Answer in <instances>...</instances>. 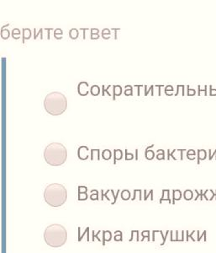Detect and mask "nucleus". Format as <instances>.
Wrapping results in <instances>:
<instances>
[{
    "label": "nucleus",
    "mask_w": 216,
    "mask_h": 253,
    "mask_svg": "<svg viewBox=\"0 0 216 253\" xmlns=\"http://www.w3.org/2000/svg\"><path fill=\"white\" fill-rule=\"evenodd\" d=\"M44 198L49 206L60 207L67 199V191L61 184H51L47 186L45 190Z\"/></svg>",
    "instance_id": "1"
},
{
    "label": "nucleus",
    "mask_w": 216,
    "mask_h": 253,
    "mask_svg": "<svg viewBox=\"0 0 216 253\" xmlns=\"http://www.w3.org/2000/svg\"><path fill=\"white\" fill-rule=\"evenodd\" d=\"M44 158L45 162L50 166H61L67 159V148L60 143H52L45 149Z\"/></svg>",
    "instance_id": "2"
},
{
    "label": "nucleus",
    "mask_w": 216,
    "mask_h": 253,
    "mask_svg": "<svg viewBox=\"0 0 216 253\" xmlns=\"http://www.w3.org/2000/svg\"><path fill=\"white\" fill-rule=\"evenodd\" d=\"M44 239L45 243L51 247H61L67 242V229H65V227L61 225H52L45 229L44 233Z\"/></svg>",
    "instance_id": "3"
},
{
    "label": "nucleus",
    "mask_w": 216,
    "mask_h": 253,
    "mask_svg": "<svg viewBox=\"0 0 216 253\" xmlns=\"http://www.w3.org/2000/svg\"><path fill=\"white\" fill-rule=\"evenodd\" d=\"M44 106L47 113L52 116H59L67 110V101L65 96L60 92H52L45 97Z\"/></svg>",
    "instance_id": "4"
},
{
    "label": "nucleus",
    "mask_w": 216,
    "mask_h": 253,
    "mask_svg": "<svg viewBox=\"0 0 216 253\" xmlns=\"http://www.w3.org/2000/svg\"><path fill=\"white\" fill-rule=\"evenodd\" d=\"M78 156L81 160H86L89 157V149L87 146H81L78 150Z\"/></svg>",
    "instance_id": "5"
},
{
    "label": "nucleus",
    "mask_w": 216,
    "mask_h": 253,
    "mask_svg": "<svg viewBox=\"0 0 216 253\" xmlns=\"http://www.w3.org/2000/svg\"><path fill=\"white\" fill-rule=\"evenodd\" d=\"M79 95L82 96H86L88 94V84L87 82H81L78 86Z\"/></svg>",
    "instance_id": "6"
},
{
    "label": "nucleus",
    "mask_w": 216,
    "mask_h": 253,
    "mask_svg": "<svg viewBox=\"0 0 216 253\" xmlns=\"http://www.w3.org/2000/svg\"><path fill=\"white\" fill-rule=\"evenodd\" d=\"M154 147V144H151L150 145L149 147H147V149H146V153H145V156L147 158V159L148 160H151L153 158L155 157V153L152 151V150H150V148Z\"/></svg>",
    "instance_id": "7"
},
{
    "label": "nucleus",
    "mask_w": 216,
    "mask_h": 253,
    "mask_svg": "<svg viewBox=\"0 0 216 253\" xmlns=\"http://www.w3.org/2000/svg\"><path fill=\"white\" fill-rule=\"evenodd\" d=\"M123 158V152L120 149H114V164L116 165L117 160H120Z\"/></svg>",
    "instance_id": "8"
},
{
    "label": "nucleus",
    "mask_w": 216,
    "mask_h": 253,
    "mask_svg": "<svg viewBox=\"0 0 216 253\" xmlns=\"http://www.w3.org/2000/svg\"><path fill=\"white\" fill-rule=\"evenodd\" d=\"M163 201H168L169 203H172L171 199H170V191H169V190H163V191H162V198L160 199L159 202L162 203Z\"/></svg>",
    "instance_id": "9"
},
{
    "label": "nucleus",
    "mask_w": 216,
    "mask_h": 253,
    "mask_svg": "<svg viewBox=\"0 0 216 253\" xmlns=\"http://www.w3.org/2000/svg\"><path fill=\"white\" fill-rule=\"evenodd\" d=\"M112 239V234L109 230L103 231V245H105L106 241H110Z\"/></svg>",
    "instance_id": "10"
},
{
    "label": "nucleus",
    "mask_w": 216,
    "mask_h": 253,
    "mask_svg": "<svg viewBox=\"0 0 216 253\" xmlns=\"http://www.w3.org/2000/svg\"><path fill=\"white\" fill-rule=\"evenodd\" d=\"M182 192L179 190H173V204H175V201H178L181 199Z\"/></svg>",
    "instance_id": "11"
},
{
    "label": "nucleus",
    "mask_w": 216,
    "mask_h": 253,
    "mask_svg": "<svg viewBox=\"0 0 216 253\" xmlns=\"http://www.w3.org/2000/svg\"><path fill=\"white\" fill-rule=\"evenodd\" d=\"M100 150L99 149H92L91 150V160H94V159L96 158L98 160L100 159Z\"/></svg>",
    "instance_id": "12"
},
{
    "label": "nucleus",
    "mask_w": 216,
    "mask_h": 253,
    "mask_svg": "<svg viewBox=\"0 0 216 253\" xmlns=\"http://www.w3.org/2000/svg\"><path fill=\"white\" fill-rule=\"evenodd\" d=\"M102 157L104 160H109L112 157V153L109 149H104L102 152Z\"/></svg>",
    "instance_id": "13"
},
{
    "label": "nucleus",
    "mask_w": 216,
    "mask_h": 253,
    "mask_svg": "<svg viewBox=\"0 0 216 253\" xmlns=\"http://www.w3.org/2000/svg\"><path fill=\"white\" fill-rule=\"evenodd\" d=\"M114 100H115V96H120L122 94V88L120 85H114Z\"/></svg>",
    "instance_id": "14"
},
{
    "label": "nucleus",
    "mask_w": 216,
    "mask_h": 253,
    "mask_svg": "<svg viewBox=\"0 0 216 253\" xmlns=\"http://www.w3.org/2000/svg\"><path fill=\"white\" fill-rule=\"evenodd\" d=\"M121 198L124 201L129 200L130 198V192L128 190H123L121 192Z\"/></svg>",
    "instance_id": "15"
},
{
    "label": "nucleus",
    "mask_w": 216,
    "mask_h": 253,
    "mask_svg": "<svg viewBox=\"0 0 216 253\" xmlns=\"http://www.w3.org/2000/svg\"><path fill=\"white\" fill-rule=\"evenodd\" d=\"M91 94L93 95L94 96H97L99 95V93H100V89H99V87L98 86V85H94V86H92V88H91Z\"/></svg>",
    "instance_id": "16"
},
{
    "label": "nucleus",
    "mask_w": 216,
    "mask_h": 253,
    "mask_svg": "<svg viewBox=\"0 0 216 253\" xmlns=\"http://www.w3.org/2000/svg\"><path fill=\"white\" fill-rule=\"evenodd\" d=\"M114 240L115 241H123V235H122V232L120 231V230L115 231V235H114Z\"/></svg>",
    "instance_id": "17"
},
{
    "label": "nucleus",
    "mask_w": 216,
    "mask_h": 253,
    "mask_svg": "<svg viewBox=\"0 0 216 253\" xmlns=\"http://www.w3.org/2000/svg\"><path fill=\"white\" fill-rule=\"evenodd\" d=\"M183 197L186 200H191L193 198V192L191 190H186L184 192V194H183Z\"/></svg>",
    "instance_id": "18"
},
{
    "label": "nucleus",
    "mask_w": 216,
    "mask_h": 253,
    "mask_svg": "<svg viewBox=\"0 0 216 253\" xmlns=\"http://www.w3.org/2000/svg\"><path fill=\"white\" fill-rule=\"evenodd\" d=\"M90 199L93 201L98 200V192L97 190H92V191H91Z\"/></svg>",
    "instance_id": "19"
},
{
    "label": "nucleus",
    "mask_w": 216,
    "mask_h": 253,
    "mask_svg": "<svg viewBox=\"0 0 216 253\" xmlns=\"http://www.w3.org/2000/svg\"><path fill=\"white\" fill-rule=\"evenodd\" d=\"M195 192H197V193H198V196H197V197H196V198H195V201L196 200H198V198H199V197H200V199H201V200H202V199H203V198H205V199H206V200H209V199H208L207 198V197H206V196H205V194H207V192H208V190H206V191H205V192H204V193H203V192H202V191H201V192H200V193H199V192H198V191H197V190H195Z\"/></svg>",
    "instance_id": "20"
},
{
    "label": "nucleus",
    "mask_w": 216,
    "mask_h": 253,
    "mask_svg": "<svg viewBox=\"0 0 216 253\" xmlns=\"http://www.w3.org/2000/svg\"><path fill=\"white\" fill-rule=\"evenodd\" d=\"M88 198V195L87 192H78V200L84 201L87 200Z\"/></svg>",
    "instance_id": "21"
},
{
    "label": "nucleus",
    "mask_w": 216,
    "mask_h": 253,
    "mask_svg": "<svg viewBox=\"0 0 216 253\" xmlns=\"http://www.w3.org/2000/svg\"><path fill=\"white\" fill-rule=\"evenodd\" d=\"M144 194H145V197H144V200L147 201V198H149V196L151 197V200L153 201V190H151L150 192H149V193H147V191L145 190L144 191Z\"/></svg>",
    "instance_id": "22"
},
{
    "label": "nucleus",
    "mask_w": 216,
    "mask_h": 253,
    "mask_svg": "<svg viewBox=\"0 0 216 253\" xmlns=\"http://www.w3.org/2000/svg\"><path fill=\"white\" fill-rule=\"evenodd\" d=\"M141 236H142V241H144L145 238H147L148 239V241H150V232L148 230L143 231L142 234H141Z\"/></svg>",
    "instance_id": "23"
},
{
    "label": "nucleus",
    "mask_w": 216,
    "mask_h": 253,
    "mask_svg": "<svg viewBox=\"0 0 216 253\" xmlns=\"http://www.w3.org/2000/svg\"><path fill=\"white\" fill-rule=\"evenodd\" d=\"M134 159V155L133 154H129L128 153V150L126 149L125 150V159L126 160H131Z\"/></svg>",
    "instance_id": "24"
},
{
    "label": "nucleus",
    "mask_w": 216,
    "mask_h": 253,
    "mask_svg": "<svg viewBox=\"0 0 216 253\" xmlns=\"http://www.w3.org/2000/svg\"><path fill=\"white\" fill-rule=\"evenodd\" d=\"M87 234H89V227H87V228H86V229H85V231H84V233L81 236H78V241H81L82 240H83V236H85V235H87Z\"/></svg>",
    "instance_id": "25"
},
{
    "label": "nucleus",
    "mask_w": 216,
    "mask_h": 253,
    "mask_svg": "<svg viewBox=\"0 0 216 253\" xmlns=\"http://www.w3.org/2000/svg\"><path fill=\"white\" fill-rule=\"evenodd\" d=\"M100 232H101V230H98V231L97 232V234H96V235H95V231H93V241H94L95 238H96V239H98V241H101V240H100V239L98 238V235L100 234Z\"/></svg>",
    "instance_id": "26"
},
{
    "label": "nucleus",
    "mask_w": 216,
    "mask_h": 253,
    "mask_svg": "<svg viewBox=\"0 0 216 253\" xmlns=\"http://www.w3.org/2000/svg\"><path fill=\"white\" fill-rule=\"evenodd\" d=\"M87 192V187L84 186H78V192Z\"/></svg>",
    "instance_id": "27"
},
{
    "label": "nucleus",
    "mask_w": 216,
    "mask_h": 253,
    "mask_svg": "<svg viewBox=\"0 0 216 253\" xmlns=\"http://www.w3.org/2000/svg\"><path fill=\"white\" fill-rule=\"evenodd\" d=\"M120 190H118V192H117V194H116V195H114V191H113V190H111V193H112L113 197H114V202H112V203H111L112 205H114V203L116 202V201H117V197H118V194L120 193Z\"/></svg>",
    "instance_id": "28"
},
{
    "label": "nucleus",
    "mask_w": 216,
    "mask_h": 253,
    "mask_svg": "<svg viewBox=\"0 0 216 253\" xmlns=\"http://www.w3.org/2000/svg\"><path fill=\"white\" fill-rule=\"evenodd\" d=\"M127 86H128V85H127ZM128 87H129V89L125 90V95L126 96H132L133 93H132V89H131V86H128Z\"/></svg>",
    "instance_id": "29"
},
{
    "label": "nucleus",
    "mask_w": 216,
    "mask_h": 253,
    "mask_svg": "<svg viewBox=\"0 0 216 253\" xmlns=\"http://www.w3.org/2000/svg\"><path fill=\"white\" fill-rule=\"evenodd\" d=\"M156 159H165V153H164V150L162 152V154H158L157 155H156Z\"/></svg>",
    "instance_id": "30"
},
{
    "label": "nucleus",
    "mask_w": 216,
    "mask_h": 253,
    "mask_svg": "<svg viewBox=\"0 0 216 253\" xmlns=\"http://www.w3.org/2000/svg\"><path fill=\"white\" fill-rule=\"evenodd\" d=\"M169 232L170 231H166V235L165 236H163V234H162V231H160V234L162 235V238H163V242L161 244V245H163L165 244V241H166V236H167V235L169 234Z\"/></svg>",
    "instance_id": "31"
},
{
    "label": "nucleus",
    "mask_w": 216,
    "mask_h": 253,
    "mask_svg": "<svg viewBox=\"0 0 216 253\" xmlns=\"http://www.w3.org/2000/svg\"><path fill=\"white\" fill-rule=\"evenodd\" d=\"M211 152H212L211 150H208V153H209V158H208V159H209V160H211V159H213V156H214V155H215V157H216V150H215V152H214V155H212V153H211ZM215 159H216V158H215Z\"/></svg>",
    "instance_id": "32"
},
{
    "label": "nucleus",
    "mask_w": 216,
    "mask_h": 253,
    "mask_svg": "<svg viewBox=\"0 0 216 253\" xmlns=\"http://www.w3.org/2000/svg\"><path fill=\"white\" fill-rule=\"evenodd\" d=\"M179 151H180V153H181V160H182V159H183V158H182V152L185 151V150H179Z\"/></svg>",
    "instance_id": "33"
},
{
    "label": "nucleus",
    "mask_w": 216,
    "mask_h": 253,
    "mask_svg": "<svg viewBox=\"0 0 216 253\" xmlns=\"http://www.w3.org/2000/svg\"><path fill=\"white\" fill-rule=\"evenodd\" d=\"M153 89V86H151V89H150V90H151V89ZM147 95H148V91H146V96H147Z\"/></svg>",
    "instance_id": "34"
}]
</instances>
